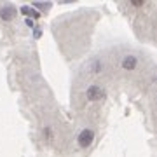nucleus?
I'll return each mask as SVG.
<instances>
[{"label":"nucleus","instance_id":"39448f33","mask_svg":"<svg viewBox=\"0 0 157 157\" xmlns=\"http://www.w3.org/2000/svg\"><path fill=\"white\" fill-rule=\"evenodd\" d=\"M133 6L140 7V6H143V2H141V0H135V2H133Z\"/></svg>","mask_w":157,"mask_h":157},{"label":"nucleus","instance_id":"f03ea898","mask_svg":"<svg viewBox=\"0 0 157 157\" xmlns=\"http://www.w3.org/2000/svg\"><path fill=\"white\" fill-rule=\"evenodd\" d=\"M87 96H89L91 100H98L100 96H103V93H101V91L98 89V87H91V89L87 91Z\"/></svg>","mask_w":157,"mask_h":157},{"label":"nucleus","instance_id":"20e7f679","mask_svg":"<svg viewBox=\"0 0 157 157\" xmlns=\"http://www.w3.org/2000/svg\"><path fill=\"white\" fill-rule=\"evenodd\" d=\"M124 67L126 68H133L135 67V59H126V61H124Z\"/></svg>","mask_w":157,"mask_h":157},{"label":"nucleus","instance_id":"7ed1b4c3","mask_svg":"<svg viewBox=\"0 0 157 157\" xmlns=\"http://www.w3.org/2000/svg\"><path fill=\"white\" fill-rule=\"evenodd\" d=\"M0 16L4 17V19H11V17L14 16V9H12V7H6V9L0 11Z\"/></svg>","mask_w":157,"mask_h":157},{"label":"nucleus","instance_id":"f257e3e1","mask_svg":"<svg viewBox=\"0 0 157 157\" xmlns=\"http://www.w3.org/2000/svg\"><path fill=\"white\" fill-rule=\"evenodd\" d=\"M91 141H93V131L84 129V131L80 133V136H78V145L80 147H87Z\"/></svg>","mask_w":157,"mask_h":157}]
</instances>
